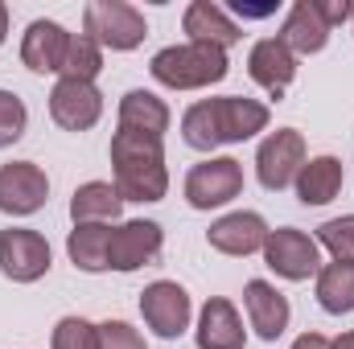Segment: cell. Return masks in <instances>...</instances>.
<instances>
[{
    "label": "cell",
    "mask_w": 354,
    "mask_h": 349,
    "mask_svg": "<svg viewBox=\"0 0 354 349\" xmlns=\"http://www.w3.org/2000/svg\"><path fill=\"white\" fill-rule=\"evenodd\" d=\"M264 128H268V107L256 103V99H243V94L202 99L181 115V136L198 152H210L218 144H243Z\"/></svg>",
    "instance_id": "1"
},
{
    "label": "cell",
    "mask_w": 354,
    "mask_h": 349,
    "mask_svg": "<svg viewBox=\"0 0 354 349\" xmlns=\"http://www.w3.org/2000/svg\"><path fill=\"white\" fill-rule=\"evenodd\" d=\"M111 169H115V193L124 201H161L169 189L165 148L157 136L115 132L111 136Z\"/></svg>",
    "instance_id": "2"
},
{
    "label": "cell",
    "mask_w": 354,
    "mask_h": 349,
    "mask_svg": "<svg viewBox=\"0 0 354 349\" xmlns=\"http://www.w3.org/2000/svg\"><path fill=\"white\" fill-rule=\"evenodd\" d=\"M153 79L161 87L174 90H198L210 83L227 79V50L206 46V41H185V46H169L153 58Z\"/></svg>",
    "instance_id": "3"
},
{
    "label": "cell",
    "mask_w": 354,
    "mask_h": 349,
    "mask_svg": "<svg viewBox=\"0 0 354 349\" xmlns=\"http://www.w3.org/2000/svg\"><path fill=\"white\" fill-rule=\"evenodd\" d=\"M83 33L99 41V50H136L149 37L145 12L128 0H91L83 8Z\"/></svg>",
    "instance_id": "4"
},
{
    "label": "cell",
    "mask_w": 354,
    "mask_h": 349,
    "mask_svg": "<svg viewBox=\"0 0 354 349\" xmlns=\"http://www.w3.org/2000/svg\"><path fill=\"white\" fill-rule=\"evenodd\" d=\"M243 193V165L235 157H214L194 165L185 177V201L194 210H218Z\"/></svg>",
    "instance_id": "5"
},
{
    "label": "cell",
    "mask_w": 354,
    "mask_h": 349,
    "mask_svg": "<svg viewBox=\"0 0 354 349\" xmlns=\"http://www.w3.org/2000/svg\"><path fill=\"white\" fill-rule=\"evenodd\" d=\"M264 263L280 275V279H309L322 271V255H317V239H309L305 230L297 226H280V230H268L264 243Z\"/></svg>",
    "instance_id": "6"
},
{
    "label": "cell",
    "mask_w": 354,
    "mask_h": 349,
    "mask_svg": "<svg viewBox=\"0 0 354 349\" xmlns=\"http://www.w3.org/2000/svg\"><path fill=\"white\" fill-rule=\"evenodd\" d=\"M301 165H305V136H301L297 128H280V132H272L264 144H260V152H256L260 185L272 189V193L288 189V185L297 181V173H301Z\"/></svg>",
    "instance_id": "7"
},
{
    "label": "cell",
    "mask_w": 354,
    "mask_h": 349,
    "mask_svg": "<svg viewBox=\"0 0 354 349\" xmlns=\"http://www.w3.org/2000/svg\"><path fill=\"white\" fill-rule=\"evenodd\" d=\"M140 317L157 337H165V341L181 337L189 329V296H185V288L174 283V279L149 283L140 292Z\"/></svg>",
    "instance_id": "8"
},
{
    "label": "cell",
    "mask_w": 354,
    "mask_h": 349,
    "mask_svg": "<svg viewBox=\"0 0 354 349\" xmlns=\"http://www.w3.org/2000/svg\"><path fill=\"white\" fill-rule=\"evenodd\" d=\"M0 271L12 283H33L50 271V243L37 230H0Z\"/></svg>",
    "instance_id": "9"
},
{
    "label": "cell",
    "mask_w": 354,
    "mask_h": 349,
    "mask_svg": "<svg viewBox=\"0 0 354 349\" xmlns=\"http://www.w3.org/2000/svg\"><path fill=\"white\" fill-rule=\"evenodd\" d=\"M161 243H165V230L157 222H120L111 230V247H107V267L115 271H136V267H149V263L161 255Z\"/></svg>",
    "instance_id": "10"
},
{
    "label": "cell",
    "mask_w": 354,
    "mask_h": 349,
    "mask_svg": "<svg viewBox=\"0 0 354 349\" xmlns=\"http://www.w3.org/2000/svg\"><path fill=\"white\" fill-rule=\"evenodd\" d=\"M46 197H50V181L33 161L0 165V210L4 214H12V218L37 214L46 206Z\"/></svg>",
    "instance_id": "11"
},
{
    "label": "cell",
    "mask_w": 354,
    "mask_h": 349,
    "mask_svg": "<svg viewBox=\"0 0 354 349\" xmlns=\"http://www.w3.org/2000/svg\"><path fill=\"white\" fill-rule=\"evenodd\" d=\"M50 115L58 128L66 132H87L103 115V94L95 83H75V79H58V87L50 90Z\"/></svg>",
    "instance_id": "12"
},
{
    "label": "cell",
    "mask_w": 354,
    "mask_h": 349,
    "mask_svg": "<svg viewBox=\"0 0 354 349\" xmlns=\"http://www.w3.org/2000/svg\"><path fill=\"white\" fill-rule=\"evenodd\" d=\"M66 50H71V33L58 21H33L21 37V62L37 74H62Z\"/></svg>",
    "instance_id": "13"
},
{
    "label": "cell",
    "mask_w": 354,
    "mask_h": 349,
    "mask_svg": "<svg viewBox=\"0 0 354 349\" xmlns=\"http://www.w3.org/2000/svg\"><path fill=\"white\" fill-rule=\"evenodd\" d=\"M206 243L214 251H223V255H256V251H264V243H268V226H264L260 214L235 210V214L218 218L206 230Z\"/></svg>",
    "instance_id": "14"
},
{
    "label": "cell",
    "mask_w": 354,
    "mask_h": 349,
    "mask_svg": "<svg viewBox=\"0 0 354 349\" xmlns=\"http://www.w3.org/2000/svg\"><path fill=\"white\" fill-rule=\"evenodd\" d=\"M248 70H252V79H256L272 99H280V94L288 90V83L297 79V54H292L280 37H264V41L252 46Z\"/></svg>",
    "instance_id": "15"
},
{
    "label": "cell",
    "mask_w": 354,
    "mask_h": 349,
    "mask_svg": "<svg viewBox=\"0 0 354 349\" xmlns=\"http://www.w3.org/2000/svg\"><path fill=\"white\" fill-rule=\"evenodd\" d=\"M243 341H248V333H243L235 304L223 296L206 300V308L198 317V349H243Z\"/></svg>",
    "instance_id": "16"
},
{
    "label": "cell",
    "mask_w": 354,
    "mask_h": 349,
    "mask_svg": "<svg viewBox=\"0 0 354 349\" xmlns=\"http://www.w3.org/2000/svg\"><path fill=\"white\" fill-rule=\"evenodd\" d=\"M243 304H248L252 329H256L264 341H276V337L288 329V300H284L268 279H252V283L243 288Z\"/></svg>",
    "instance_id": "17"
},
{
    "label": "cell",
    "mask_w": 354,
    "mask_h": 349,
    "mask_svg": "<svg viewBox=\"0 0 354 349\" xmlns=\"http://www.w3.org/2000/svg\"><path fill=\"white\" fill-rule=\"evenodd\" d=\"M181 25H185L189 41H206V46H218V50H227V46H235L243 37L239 25L227 17V8L223 4H210V0H194L185 8Z\"/></svg>",
    "instance_id": "18"
},
{
    "label": "cell",
    "mask_w": 354,
    "mask_h": 349,
    "mask_svg": "<svg viewBox=\"0 0 354 349\" xmlns=\"http://www.w3.org/2000/svg\"><path fill=\"white\" fill-rule=\"evenodd\" d=\"M280 41L292 50V54H322L326 41H330V25L317 17L313 0H297L284 17V29H280Z\"/></svg>",
    "instance_id": "19"
},
{
    "label": "cell",
    "mask_w": 354,
    "mask_h": 349,
    "mask_svg": "<svg viewBox=\"0 0 354 349\" xmlns=\"http://www.w3.org/2000/svg\"><path fill=\"white\" fill-rule=\"evenodd\" d=\"M120 132H136V136H165L169 132V107L153 94V90H128L120 99Z\"/></svg>",
    "instance_id": "20"
},
{
    "label": "cell",
    "mask_w": 354,
    "mask_h": 349,
    "mask_svg": "<svg viewBox=\"0 0 354 349\" xmlns=\"http://www.w3.org/2000/svg\"><path fill=\"white\" fill-rule=\"evenodd\" d=\"M342 193V161L338 157H313L297 173V197L305 206H326Z\"/></svg>",
    "instance_id": "21"
},
{
    "label": "cell",
    "mask_w": 354,
    "mask_h": 349,
    "mask_svg": "<svg viewBox=\"0 0 354 349\" xmlns=\"http://www.w3.org/2000/svg\"><path fill=\"white\" fill-rule=\"evenodd\" d=\"M120 210H124V197L115 193L111 181H87V185H79L75 197H71V218H75V226H83V222H115Z\"/></svg>",
    "instance_id": "22"
},
{
    "label": "cell",
    "mask_w": 354,
    "mask_h": 349,
    "mask_svg": "<svg viewBox=\"0 0 354 349\" xmlns=\"http://www.w3.org/2000/svg\"><path fill=\"white\" fill-rule=\"evenodd\" d=\"M317 304L334 317L354 312V259H334L317 271Z\"/></svg>",
    "instance_id": "23"
},
{
    "label": "cell",
    "mask_w": 354,
    "mask_h": 349,
    "mask_svg": "<svg viewBox=\"0 0 354 349\" xmlns=\"http://www.w3.org/2000/svg\"><path fill=\"white\" fill-rule=\"evenodd\" d=\"M107 247H111V226L107 222H83L66 239V255L79 271H107Z\"/></svg>",
    "instance_id": "24"
},
{
    "label": "cell",
    "mask_w": 354,
    "mask_h": 349,
    "mask_svg": "<svg viewBox=\"0 0 354 349\" xmlns=\"http://www.w3.org/2000/svg\"><path fill=\"white\" fill-rule=\"evenodd\" d=\"M99 70H103V50H99V41L87 37V33H71V50H66V62H62V79L95 83Z\"/></svg>",
    "instance_id": "25"
},
{
    "label": "cell",
    "mask_w": 354,
    "mask_h": 349,
    "mask_svg": "<svg viewBox=\"0 0 354 349\" xmlns=\"http://www.w3.org/2000/svg\"><path fill=\"white\" fill-rule=\"evenodd\" d=\"M54 349H99V325L83 317H62L54 325Z\"/></svg>",
    "instance_id": "26"
},
{
    "label": "cell",
    "mask_w": 354,
    "mask_h": 349,
    "mask_svg": "<svg viewBox=\"0 0 354 349\" xmlns=\"http://www.w3.org/2000/svg\"><path fill=\"white\" fill-rule=\"evenodd\" d=\"M317 243L334 251V259H354V214L330 218L317 226Z\"/></svg>",
    "instance_id": "27"
},
{
    "label": "cell",
    "mask_w": 354,
    "mask_h": 349,
    "mask_svg": "<svg viewBox=\"0 0 354 349\" xmlns=\"http://www.w3.org/2000/svg\"><path fill=\"white\" fill-rule=\"evenodd\" d=\"M25 123H29L25 103H21L12 90H0V148L17 144V140L25 136Z\"/></svg>",
    "instance_id": "28"
},
{
    "label": "cell",
    "mask_w": 354,
    "mask_h": 349,
    "mask_svg": "<svg viewBox=\"0 0 354 349\" xmlns=\"http://www.w3.org/2000/svg\"><path fill=\"white\" fill-rule=\"evenodd\" d=\"M99 349H145V337L124 321H103L99 325Z\"/></svg>",
    "instance_id": "29"
},
{
    "label": "cell",
    "mask_w": 354,
    "mask_h": 349,
    "mask_svg": "<svg viewBox=\"0 0 354 349\" xmlns=\"http://www.w3.org/2000/svg\"><path fill=\"white\" fill-rule=\"evenodd\" d=\"M313 8H317V17H322L330 29L354 17V4H351V0H313Z\"/></svg>",
    "instance_id": "30"
},
{
    "label": "cell",
    "mask_w": 354,
    "mask_h": 349,
    "mask_svg": "<svg viewBox=\"0 0 354 349\" xmlns=\"http://www.w3.org/2000/svg\"><path fill=\"white\" fill-rule=\"evenodd\" d=\"M292 349H330V337H322V333H301Z\"/></svg>",
    "instance_id": "31"
},
{
    "label": "cell",
    "mask_w": 354,
    "mask_h": 349,
    "mask_svg": "<svg viewBox=\"0 0 354 349\" xmlns=\"http://www.w3.org/2000/svg\"><path fill=\"white\" fill-rule=\"evenodd\" d=\"M330 349H354V329H351V333H342V337H334Z\"/></svg>",
    "instance_id": "32"
},
{
    "label": "cell",
    "mask_w": 354,
    "mask_h": 349,
    "mask_svg": "<svg viewBox=\"0 0 354 349\" xmlns=\"http://www.w3.org/2000/svg\"><path fill=\"white\" fill-rule=\"evenodd\" d=\"M4 37H8V4L0 0V46H4Z\"/></svg>",
    "instance_id": "33"
},
{
    "label": "cell",
    "mask_w": 354,
    "mask_h": 349,
    "mask_svg": "<svg viewBox=\"0 0 354 349\" xmlns=\"http://www.w3.org/2000/svg\"><path fill=\"white\" fill-rule=\"evenodd\" d=\"M351 21H354V17H351Z\"/></svg>",
    "instance_id": "34"
}]
</instances>
